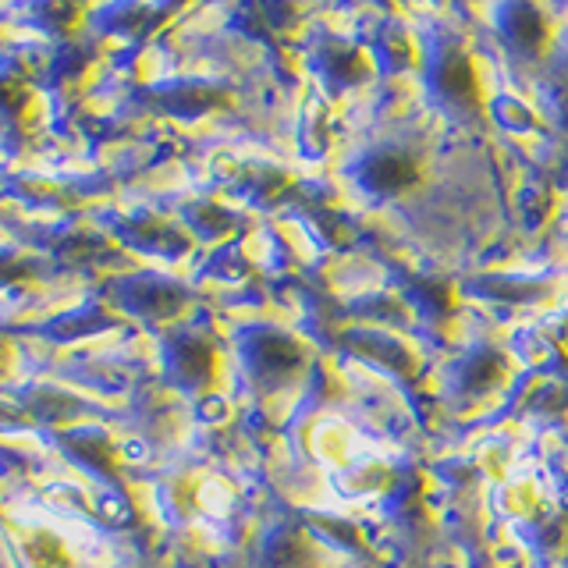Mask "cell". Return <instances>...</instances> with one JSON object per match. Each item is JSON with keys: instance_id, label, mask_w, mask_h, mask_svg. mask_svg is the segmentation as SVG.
Segmentation results:
<instances>
[{"instance_id": "obj_1", "label": "cell", "mask_w": 568, "mask_h": 568, "mask_svg": "<svg viewBox=\"0 0 568 568\" xmlns=\"http://www.w3.org/2000/svg\"><path fill=\"white\" fill-rule=\"evenodd\" d=\"M416 182V164L402 153H377L366 164V185L373 192H402Z\"/></svg>"}, {"instance_id": "obj_3", "label": "cell", "mask_w": 568, "mask_h": 568, "mask_svg": "<svg viewBox=\"0 0 568 568\" xmlns=\"http://www.w3.org/2000/svg\"><path fill=\"white\" fill-rule=\"evenodd\" d=\"M26 550H29V558L40 568H71L64 547H61L58 537H53V532H36V537L26 544Z\"/></svg>"}, {"instance_id": "obj_2", "label": "cell", "mask_w": 568, "mask_h": 568, "mask_svg": "<svg viewBox=\"0 0 568 568\" xmlns=\"http://www.w3.org/2000/svg\"><path fill=\"white\" fill-rule=\"evenodd\" d=\"M437 85L444 97H452L455 103H473L476 100V75L466 53H444V61L437 64Z\"/></svg>"}]
</instances>
